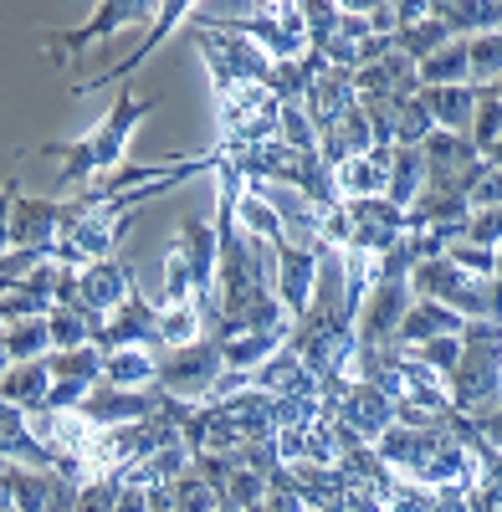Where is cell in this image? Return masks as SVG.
I'll use <instances>...</instances> for the list:
<instances>
[{
	"label": "cell",
	"mask_w": 502,
	"mask_h": 512,
	"mask_svg": "<svg viewBox=\"0 0 502 512\" xmlns=\"http://www.w3.org/2000/svg\"><path fill=\"white\" fill-rule=\"evenodd\" d=\"M103 384H113V390H149L154 384V354L149 349H113V354H103Z\"/></svg>",
	"instance_id": "obj_23"
},
{
	"label": "cell",
	"mask_w": 502,
	"mask_h": 512,
	"mask_svg": "<svg viewBox=\"0 0 502 512\" xmlns=\"http://www.w3.org/2000/svg\"><path fill=\"white\" fill-rule=\"evenodd\" d=\"M16 195H21V185H16V180L0 185V256L11 251V205H16Z\"/></svg>",
	"instance_id": "obj_36"
},
{
	"label": "cell",
	"mask_w": 502,
	"mask_h": 512,
	"mask_svg": "<svg viewBox=\"0 0 502 512\" xmlns=\"http://www.w3.org/2000/svg\"><path fill=\"white\" fill-rule=\"evenodd\" d=\"M354 103H359V98H354V72L328 67V62H323V67L313 72V82H308V93H303V103H298V108H303V118L313 123V139L323 144Z\"/></svg>",
	"instance_id": "obj_9"
},
{
	"label": "cell",
	"mask_w": 502,
	"mask_h": 512,
	"mask_svg": "<svg viewBox=\"0 0 502 512\" xmlns=\"http://www.w3.org/2000/svg\"><path fill=\"white\" fill-rule=\"evenodd\" d=\"M415 82H421V88H462L467 82V41L451 36L426 62H415Z\"/></svg>",
	"instance_id": "obj_20"
},
{
	"label": "cell",
	"mask_w": 502,
	"mask_h": 512,
	"mask_svg": "<svg viewBox=\"0 0 502 512\" xmlns=\"http://www.w3.org/2000/svg\"><path fill=\"white\" fill-rule=\"evenodd\" d=\"M497 72H502V36L497 31L467 36V82L472 88H492Z\"/></svg>",
	"instance_id": "obj_30"
},
{
	"label": "cell",
	"mask_w": 502,
	"mask_h": 512,
	"mask_svg": "<svg viewBox=\"0 0 502 512\" xmlns=\"http://www.w3.org/2000/svg\"><path fill=\"white\" fill-rule=\"evenodd\" d=\"M405 287H410V297H426V303L451 308L462 323H497V282L467 277L462 267H451L446 256H426V262H415Z\"/></svg>",
	"instance_id": "obj_3"
},
{
	"label": "cell",
	"mask_w": 502,
	"mask_h": 512,
	"mask_svg": "<svg viewBox=\"0 0 502 512\" xmlns=\"http://www.w3.org/2000/svg\"><path fill=\"white\" fill-rule=\"evenodd\" d=\"M129 287H134V267L118 262V256H103V262L72 272V303L82 313H93V318H108L123 303V292H129Z\"/></svg>",
	"instance_id": "obj_10"
},
{
	"label": "cell",
	"mask_w": 502,
	"mask_h": 512,
	"mask_svg": "<svg viewBox=\"0 0 502 512\" xmlns=\"http://www.w3.org/2000/svg\"><path fill=\"white\" fill-rule=\"evenodd\" d=\"M415 364H426L431 374H451L456 369V359H462V333H456V338H431V344H415V349H405Z\"/></svg>",
	"instance_id": "obj_31"
},
{
	"label": "cell",
	"mask_w": 502,
	"mask_h": 512,
	"mask_svg": "<svg viewBox=\"0 0 502 512\" xmlns=\"http://www.w3.org/2000/svg\"><path fill=\"white\" fill-rule=\"evenodd\" d=\"M323 415L339 420L344 431H354L364 446H374L390 425H395V400H385L374 384H359V379H344L333 395H323Z\"/></svg>",
	"instance_id": "obj_6"
},
{
	"label": "cell",
	"mask_w": 502,
	"mask_h": 512,
	"mask_svg": "<svg viewBox=\"0 0 502 512\" xmlns=\"http://www.w3.org/2000/svg\"><path fill=\"white\" fill-rule=\"evenodd\" d=\"M421 185H426V164H421V154H415V149H395V154H390V185H385V200L400 205V210H410V200L421 195Z\"/></svg>",
	"instance_id": "obj_26"
},
{
	"label": "cell",
	"mask_w": 502,
	"mask_h": 512,
	"mask_svg": "<svg viewBox=\"0 0 502 512\" xmlns=\"http://www.w3.org/2000/svg\"><path fill=\"white\" fill-rule=\"evenodd\" d=\"M339 512H385V507H380V502H374V497H369V492H349V497H344V507H339Z\"/></svg>",
	"instance_id": "obj_39"
},
{
	"label": "cell",
	"mask_w": 502,
	"mask_h": 512,
	"mask_svg": "<svg viewBox=\"0 0 502 512\" xmlns=\"http://www.w3.org/2000/svg\"><path fill=\"white\" fill-rule=\"evenodd\" d=\"M462 328H467V323L456 318L451 308L415 297V303L405 308V318H400V328H395V344H400V349H415V344H431V338H456Z\"/></svg>",
	"instance_id": "obj_16"
},
{
	"label": "cell",
	"mask_w": 502,
	"mask_h": 512,
	"mask_svg": "<svg viewBox=\"0 0 502 512\" xmlns=\"http://www.w3.org/2000/svg\"><path fill=\"white\" fill-rule=\"evenodd\" d=\"M0 349H6L11 364H36L52 354V333H47V318H21V323H6L0 328Z\"/></svg>",
	"instance_id": "obj_22"
},
{
	"label": "cell",
	"mask_w": 502,
	"mask_h": 512,
	"mask_svg": "<svg viewBox=\"0 0 502 512\" xmlns=\"http://www.w3.org/2000/svg\"><path fill=\"white\" fill-rule=\"evenodd\" d=\"M477 93L482 88H472V82H462V88H421V108L431 113L441 134H467L477 113Z\"/></svg>",
	"instance_id": "obj_17"
},
{
	"label": "cell",
	"mask_w": 502,
	"mask_h": 512,
	"mask_svg": "<svg viewBox=\"0 0 502 512\" xmlns=\"http://www.w3.org/2000/svg\"><path fill=\"white\" fill-rule=\"evenodd\" d=\"M0 512H6V507H0Z\"/></svg>",
	"instance_id": "obj_40"
},
{
	"label": "cell",
	"mask_w": 502,
	"mask_h": 512,
	"mask_svg": "<svg viewBox=\"0 0 502 512\" xmlns=\"http://www.w3.org/2000/svg\"><path fill=\"white\" fill-rule=\"evenodd\" d=\"M47 374H52V384H98L103 379V354L93 344L67 349V354H47Z\"/></svg>",
	"instance_id": "obj_28"
},
{
	"label": "cell",
	"mask_w": 502,
	"mask_h": 512,
	"mask_svg": "<svg viewBox=\"0 0 502 512\" xmlns=\"http://www.w3.org/2000/svg\"><path fill=\"white\" fill-rule=\"evenodd\" d=\"M446 41H451V36H446V26L431 16V0H426V21H415V26H400V31H395V52L415 67V62H426L436 47H446Z\"/></svg>",
	"instance_id": "obj_27"
},
{
	"label": "cell",
	"mask_w": 502,
	"mask_h": 512,
	"mask_svg": "<svg viewBox=\"0 0 502 512\" xmlns=\"http://www.w3.org/2000/svg\"><path fill=\"white\" fill-rule=\"evenodd\" d=\"M390 154L395 149H369L359 159H344L339 169H333V190H339V200L385 195V185H390Z\"/></svg>",
	"instance_id": "obj_15"
},
{
	"label": "cell",
	"mask_w": 502,
	"mask_h": 512,
	"mask_svg": "<svg viewBox=\"0 0 502 512\" xmlns=\"http://www.w3.org/2000/svg\"><path fill=\"white\" fill-rule=\"evenodd\" d=\"M221 374H226V364H221L216 338H200V344H190V349L154 354V390L180 400V405H205Z\"/></svg>",
	"instance_id": "obj_4"
},
{
	"label": "cell",
	"mask_w": 502,
	"mask_h": 512,
	"mask_svg": "<svg viewBox=\"0 0 502 512\" xmlns=\"http://www.w3.org/2000/svg\"><path fill=\"white\" fill-rule=\"evenodd\" d=\"M103 328V318L93 313H82L77 303H57L47 313V333H52V354H67V349H82V344H93Z\"/></svg>",
	"instance_id": "obj_21"
},
{
	"label": "cell",
	"mask_w": 502,
	"mask_h": 512,
	"mask_svg": "<svg viewBox=\"0 0 502 512\" xmlns=\"http://www.w3.org/2000/svg\"><path fill=\"white\" fill-rule=\"evenodd\" d=\"M154 21H159L154 0H103V6H93V21H88V26L52 31V36H47V57H57V62L67 67L82 47H93V41L118 36V31H134V26H154Z\"/></svg>",
	"instance_id": "obj_5"
},
{
	"label": "cell",
	"mask_w": 502,
	"mask_h": 512,
	"mask_svg": "<svg viewBox=\"0 0 502 512\" xmlns=\"http://www.w3.org/2000/svg\"><path fill=\"white\" fill-rule=\"evenodd\" d=\"M467 512H502V487L497 472H477L467 487Z\"/></svg>",
	"instance_id": "obj_35"
},
{
	"label": "cell",
	"mask_w": 502,
	"mask_h": 512,
	"mask_svg": "<svg viewBox=\"0 0 502 512\" xmlns=\"http://www.w3.org/2000/svg\"><path fill=\"white\" fill-rule=\"evenodd\" d=\"M446 262L451 267H462L467 277H487V282H497V251H477V246H462V241H451L446 251Z\"/></svg>",
	"instance_id": "obj_33"
},
{
	"label": "cell",
	"mask_w": 502,
	"mask_h": 512,
	"mask_svg": "<svg viewBox=\"0 0 502 512\" xmlns=\"http://www.w3.org/2000/svg\"><path fill=\"white\" fill-rule=\"evenodd\" d=\"M154 108H159V98L134 93V82H118V103L98 118L93 134L41 144L36 154H41V159H62V185H93V180L113 175V169H123V159H129V139H134V128H139Z\"/></svg>",
	"instance_id": "obj_1"
},
{
	"label": "cell",
	"mask_w": 502,
	"mask_h": 512,
	"mask_svg": "<svg viewBox=\"0 0 502 512\" xmlns=\"http://www.w3.org/2000/svg\"><path fill=\"white\" fill-rule=\"evenodd\" d=\"M6 492H11V507L16 512H47V502H52V487H57V477L52 472H31V466H11L6 477Z\"/></svg>",
	"instance_id": "obj_25"
},
{
	"label": "cell",
	"mask_w": 502,
	"mask_h": 512,
	"mask_svg": "<svg viewBox=\"0 0 502 512\" xmlns=\"http://www.w3.org/2000/svg\"><path fill=\"white\" fill-rule=\"evenodd\" d=\"M282 472H287L292 492L303 497V507H308V512H339V507H344V497L354 492V487H349V477L339 472V466H308V461H287Z\"/></svg>",
	"instance_id": "obj_14"
},
{
	"label": "cell",
	"mask_w": 502,
	"mask_h": 512,
	"mask_svg": "<svg viewBox=\"0 0 502 512\" xmlns=\"http://www.w3.org/2000/svg\"><path fill=\"white\" fill-rule=\"evenodd\" d=\"M497 216H502V210H472V216H467V231H462V246L497 251Z\"/></svg>",
	"instance_id": "obj_34"
},
{
	"label": "cell",
	"mask_w": 502,
	"mask_h": 512,
	"mask_svg": "<svg viewBox=\"0 0 502 512\" xmlns=\"http://www.w3.org/2000/svg\"><path fill=\"white\" fill-rule=\"evenodd\" d=\"M318 256L323 251L272 246V292H277V303L292 323L308 313V297H313V282H318Z\"/></svg>",
	"instance_id": "obj_12"
},
{
	"label": "cell",
	"mask_w": 502,
	"mask_h": 512,
	"mask_svg": "<svg viewBox=\"0 0 502 512\" xmlns=\"http://www.w3.org/2000/svg\"><path fill=\"white\" fill-rule=\"evenodd\" d=\"M200 338H205V328H200L195 303L159 308V354H170V349H190V344H200Z\"/></svg>",
	"instance_id": "obj_29"
},
{
	"label": "cell",
	"mask_w": 502,
	"mask_h": 512,
	"mask_svg": "<svg viewBox=\"0 0 502 512\" xmlns=\"http://www.w3.org/2000/svg\"><path fill=\"white\" fill-rule=\"evenodd\" d=\"M93 349L98 354H113V349H149V354H159V308L139 292V282L123 292V303L103 318Z\"/></svg>",
	"instance_id": "obj_8"
},
{
	"label": "cell",
	"mask_w": 502,
	"mask_h": 512,
	"mask_svg": "<svg viewBox=\"0 0 502 512\" xmlns=\"http://www.w3.org/2000/svg\"><path fill=\"white\" fill-rule=\"evenodd\" d=\"M446 405L462 420H487L502 405V328L497 323H467L462 328V359L441 379Z\"/></svg>",
	"instance_id": "obj_2"
},
{
	"label": "cell",
	"mask_w": 502,
	"mask_h": 512,
	"mask_svg": "<svg viewBox=\"0 0 502 512\" xmlns=\"http://www.w3.org/2000/svg\"><path fill=\"white\" fill-rule=\"evenodd\" d=\"M426 512H467V487H441L431 492V507Z\"/></svg>",
	"instance_id": "obj_38"
},
{
	"label": "cell",
	"mask_w": 502,
	"mask_h": 512,
	"mask_svg": "<svg viewBox=\"0 0 502 512\" xmlns=\"http://www.w3.org/2000/svg\"><path fill=\"white\" fill-rule=\"evenodd\" d=\"M175 303H190V262H185L180 241L164 256V303L159 308H175Z\"/></svg>",
	"instance_id": "obj_32"
},
{
	"label": "cell",
	"mask_w": 502,
	"mask_h": 512,
	"mask_svg": "<svg viewBox=\"0 0 502 512\" xmlns=\"http://www.w3.org/2000/svg\"><path fill=\"white\" fill-rule=\"evenodd\" d=\"M113 512H149V487H139V482H118Z\"/></svg>",
	"instance_id": "obj_37"
},
{
	"label": "cell",
	"mask_w": 502,
	"mask_h": 512,
	"mask_svg": "<svg viewBox=\"0 0 502 512\" xmlns=\"http://www.w3.org/2000/svg\"><path fill=\"white\" fill-rule=\"evenodd\" d=\"M344 226H349L344 251H359V256H369V262H380V256L405 236V210H400V205H390L385 195L344 200Z\"/></svg>",
	"instance_id": "obj_7"
},
{
	"label": "cell",
	"mask_w": 502,
	"mask_h": 512,
	"mask_svg": "<svg viewBox=\"0 0 502 512\" xmlns=\"http://www.w3.org/2000/svg\"><path fill=\"white\" fill-rule=\"evenodd\" d=\"M431 16L446 26V36H462V41L502 26V6H492V0H487V6H482V0H477V6H467V0H431Z\"/></svg>",
	"instance_id": "obj_18"
},
{
	"label": "cell",
	"mask_w": 502,
	"mask_h": 512,
	"mask_svg": "<svg viewBox=\"0 0 502 512\" xmlns=\"http://www.w3.org/2000/svg\"><path fill=\"white\" fill-rule=\"evenodd\" d=\"M159 390L149 384V390H113V384H93L88 395H82V405H77V415L93 425V431H108V425H129V420H149L154 410H159Z\"/></svg>",
	"instance_id": "obj_11"
},
{
	"label": "cell",
	"mask_w": 502,
	"mask_h": 512,
	"mask_svg": "<svg viewBox=\"0 0 502 512\" xmlns=\"http://www.w3.org/2000/svg\"><path fill=\"white\" fill-rule=\"evenodd\" d=\"M47 390H52L47 359H36V364H11L6 374H0V400L16 405V410H36L41 400H47Z\"/></svg>",
	"instance_id": "obj_19"
},
{
	"label": "cell",
	"mask_w": 502,
	"mask_h": 512,
	"mask_svg": "<svg viewBox=\"0 0 502 512\" xmlns=\"http://www.w3.org/2000/svg\"><path fill=\"white\" fill-rule=\"evenodd\" d=\"M497 113H502V82H492V88L477 93V113H472V128H467V139L482 159L502 164V149H497Z\"/></svg>",
	"instance_id": "obj_24"
},
{
	"label": "cell",
	"mask_w": 502,
	"mask_h": 512,
	"mask_svg": "<svg viewBox=\"0 0 502 512\" xmlns=\"http://www.w3.org/2000/svg\"><path fill=\"white\" fill-rule=\"evenodd\" d=\"M246 390H262L272 400H323L318 379L298 364V354H287V349H277L262 369H251L246 374Z\"/></svg>",
	"instance_id": "obj_13"
}]
</instances>
